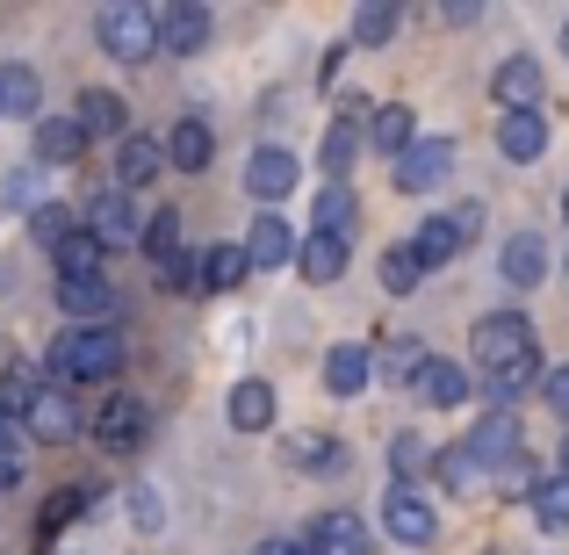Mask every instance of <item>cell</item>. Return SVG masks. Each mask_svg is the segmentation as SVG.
I'll return each mask as SVG.
<instances>
[{
	"instance_id": "11",
	"label": "cell",
	"mask_w": 569,
	"mask_h": 555,
	"mask_svg": "<svg viewBox=\"0 0 569 555\" xmlns=\"http://www.w3.org/2000/svg\"><path fill=\"white\" fill-rule=\"evenodd\" d=\"M58 310H66L72 325H109L116 310H123V296H116V281L87 275V281H58Z\"/></svg>"
},
{
	"instance_id": "18",
	"label": "cell",
	"mask_w": 569,
	"mask_h": 555,
	"mask_svg": "<svg viewBox=\"0 0 569 555\" xmlns=\"http://www.w3.org/2000/svg\"><path fill=\"white\" fill-rule=\"evenodd\" d=\"M246 188H252V195H260V202H267V209H274V202H281V195H289V188H296V159H289V152H281V145H260V152H252V159H246Z\"/></svg>"
},
{
	"instance_id": "51",
	"label": "cell",
	"mask_w": 569,
	"mask_h": 555,
	"mask_svg": "<svg viewBox=\"0 0 569 555\" xmlns=\"http://www.w3.org/2000/svg\"><path fill=\"white\" fill-rule=\"evenodd\" d=\"M562 51H569V22H562Z\"/></svg>"
},
{
	"instance_id": "29",
	"label": "cell",
	"mask_w": 569,
	"mask_h": 555,
	"mask_svg": "<svg viewBox=\"0 0 569 555\" xmlns=\"http://www.w3.org/2000/svg\"><path fill=\"white\" fill-rule=\"evenodd\" d=\"M101 260H109V246H101V238L80 224V231L58 246V281H87V275H101Z\"/></svg>"
},
{
	"instance_id": "21",
	"label": "cell",
	"mask_w": 569,
	"mask_h": 555,
	"mask_svg": "<svg viewBox=\"0 0 569 555\" xmlns=\"http://www.w3.org/2000/svg\"><path fill=\"white\" fill-rule=\"evenodd\" d=\"M368 145H376V152H389V167H397V159L418 145L411 109H403V101H389V109H368Z\"/></svg>"
},
{
	"instance_id": "26",
	"label": "cell",
	"mask_w": 569,
	"mask_h": 555,
	"mask_svg": "<svg viewBox=\"0 0 569 555\" xmlns=\"http://www.w3.org/2000/svg\"><path fill=\"white\" fill-rule=\"evenodd\" d=\"M223 412H231L238 433H267V426H274V389H267L260 375H246V383L231 389V404H223Z\"/></svg>"
},
{
	"instance_id": "23",
	"label": "cell",
	"mask_w": 569,
	"mask_h": 555,
	"mask_svg": "<svg viewBox=\"0 0 569 555\" xmlns=\"http://www.w3.org/2000/svg\"><path fill=\"white\" fill-rule=\"evenodd\" d=\"M80 152H87L80 116H43V123H37V159H43V167H72Z\"/></svg>"
},
{
	"instance_id": "33",
	"label": "cell",
	"mask_w": 569,
	"mask_h": 555,
	"mask_svg": "<svg viewBox=\"0 0 569 555\" xmlns=\"http://www.w3.org/2000/svg\"><path fill=\"white\" fill-rule=\"evenodd\" d=\"M432 462H440V447H426V440H418V433H397V440H389V476H397L403 490H411L418 476L432 469Z\"/></svg>"
},
{
	"instance_id": "32",
	"label": "cell",
	"mask_w": 569,
	"mask_h": 555,
	"mask_svg": "<svg viewBox=\"0 0 569 555\" xmlns=\"http://www.w3.org/2000/svg\"><path fill=\"white\" fill-rule=\"evenodd\" d=\"M43 397V383H37V368L29 361H8L0 368V418H29V404Z\"/></svg>"
},
{
	"instance_id": "43",
	"label": "cell",
	"mask_w": 569,
	"mask_h": 555,
	"mask_svg": "<svg viewBox=\"0 0 569 555\" xmlns=\"http://www.w3.org/2000/svg\"><path fill=\"white\" fill-rule=\"evenodd\" d=\"M29 231H37V238H43V246H51V252H58V246H66V238H72V231H80V224H72V209H58V202H43V209H37V217H29Z\"/></svg>"
},
{
	"instance_id": "17",
	"label": "cell",
	"mask_w": 569,
	"mask_h": 555,
	"mask_svg": "<svg viewBox=\"0 0 569 555\" xmlns=\"http://www.w3.org/2000/svg\"><path fill=\"white\" fill-rule=\"evenodd\" d=\"M246 260H252V267H281V260H296V231H289V217H281V209H260V217H252V231H246Z\"/></svg>"
},
{
	"instance_id": "38",
	"label": "cell",
	"mask_w": 569,
	"mask_h": 555,
	"mask_svg": "<svg viewBox=\"0 0 569 555\" xmlns=\"http://www.w3.org/2000/svg\"><path fill=\"white\" fill-rule=\"evenodd\" d=\"M418 275H426V260H418V246H389L382 252V289L389 296H411Z\"/></svg>"
},
{
	"instance_id": "37",
	"label": "cell",
	"mask_w": 569,
	"mask_h": 555,
	"mask_svg": "<svg viewBox=\"0 0 569 555\" xmlns=\"http://www.w3.org/2000/svg\"><path fill=\"white\" fill-rule=\"evenodd\" d=\"M397 22H403L397 0H368V8L353 14V43H389V37H397Z\"/></svg>"
},
{
	"instance_id": "25",
	"label": "cell",
	"mask_w": 569,
	"mask_h": 555,
	"mask_svg": "<svg viewBox=\"0 0 569 555\" xmlns=\"http://www.w3.org/2000/svg\"><path fill=\"white\" fill-rule=\"evenodd\" d=\"M368 375H376V354L368 347H332L325 354V389H332V397H361Z\"/></svg>"
},
{
	"instance_id": "3",
	"label": "cell",
	"mask_w": 569,
	"mask_h": 555,
	"mask_svg": "<svg viewBox=\"0 0 569 555\" xmlns=\"http://www.w3.org/2000/svg\"><path fill=\"white\" fill-rule=\"evenodd\" d=\"M94 37L116 66H144V58L159 51V14L144 8V0H116V8L94 14Z\"/></svg>"
},
{
	"instance_id": "36",
	"label": "cell",
	"mask_w": 569,
	"mask_h": 555,
	"mask_svg": "<svg viewBox=\"0 0 569 555\" xmlns=\"http://www.w3.org/2000/svg\"><path fill=\"white\" fill-rule=\"evenodd\" d=\"M37 101H43V80H37L29 66H8V72H0V109L37 116Z\"/></svg>"
},
{
	"instance_id": "14",
	"label": "cell",
	"mask_w": 569,
	"mask_h": 555,
	"mask_svg": "<svg viewBox=\"0 0 569 555\" xmlns=\"http://www.w3.org/2000/svg\"><path fill=\"white\" fill-rule=\"evenodd\" d=\"M498 152L512 159V167H533V159L548 152V116L541 109H512L498 123Z\"/></svg>"
},
{
	"instance_id": "46",
	"label": "cell",
	"mask_w": 569,
	"mask_h": 555,
	"mask_svg": "<svg viewBox=\"0 0 569 555\" xmlns=\"http://www.w3.org/2000/svg\"><path fill=\"white\" fill-rule=\"evenodd\" d=\"M541 389H548V404H556V418H569V368H548Z\"/></svg>"
},
{
	"instance_id": "15",
	"label": "cell",
	"mask_w": 569,
	"mask_h": 555,
	"mask_svg": "<svg viewBox=\"0 0 569 555\" xmlns=\"http://www.w3.org/2000/svg\"><path fill=\"white\" fill-rule=\"evenodd\" d=\"M541 66H533V58H505L498 72H490V95H498V109L512 116V109H541Z\"/></svg>"
},
{
	"instance_id": "7",
	"label": "cell",
	"mask_w": 569,
	"mask_h": 555,
	"mask_svg": "<svg viewBox=\"0 0 569 555\" xmlns=\"http://www.w3.org/2000/svg\"><path fill=\"white\" fill-rule=\"evenodd\" d=\"M361 138H368V101H347V109L332 116V130H325V174H332V188H347L353 159H361Z\"/></svg>"
},
{
	"instance_id": "31",
	"label": "cell",
	"mask_w": 569,
	"mask_h": 555,
	"mask_svg": "<svg viewBox=\"0 0 569 555\" xmlns=\"http://www.w3.org/2000/svg\"><path fill=\"white\" fill-rule=\"evenodd\" d=\"M289 462H296V469H310V476H339V469H347V447L325 440V433H296Z\"/></svg>"
},
{
	"instance_id": "12",
	"label": "cell",
	"mask_w": 569,
	"mask_h": 555,
	"mask_svg": "<svg viewBox=\"0 0 569 555\" xmlns=\"http://www.w3.org/2000/svg\"><path fill=\"white\" fill-rule=\"evenodd\" d=\"M22 426H29V433H37V440H43V447H66V440H72V433H80V426H87V418H80V404H72V389H43V397H37V404H29V418H22Z\"/></svg>"
},
{
	"instance_id": "39",
	"label": "cell",
	"mask_w": 569,
	"mask_h": 555,
	"mask_svg": "<svg viewBox=\"0 0 569 555\" xmlns=\"http://www.w3.org/2000/svg\"><path fill=\"white\" fill-rule=\"evenodd\" d=\"M144 252H152L159 267L173 260V252H181V209H159V217H144V238H138Z\"/></svg>"
},
{
	"instance_id": "5",
	"label": "cell",
	"mask_w": 569,
	"mask_h": 555,
	"mask_svg": "<svg viewBox=\"0 0 569 555\" xmlns=\"http://www.w3.org/2000/svg\"><path fill=\"white\" fill-rule=\"evenodd\" d=\"M461 447H469V462L490 476V484H498V469H512V462L527 455V447H519V418H512V412H483V418H476V433H469Z\"/></svg>"
},
{
	"instance_id": "48",
	"label": "cell",
	"mask_w": 569,
	"mask_h": 555,
	"mask_svg": "<svg viewBox=\"0 0 569 555\" xmlns=\"http://www.w3.org/2000/svg\"><path fill=\"white\" fill-rule=\"evenodd\" d=\"M252 555H303V548H296V542H260Z\"/></svg>"
},
{
	"instance_id": "9",
	"label": "cell",
	"mask_w": 569,
	"mask_h": 555,
	"mask_svg": "<svg viewBox=\"0 0 569 555\" xmlns=\"http://www.w3.org/2000/svg\"><path fill=\"white\" fill-rule=\"evenodd\" d=\"M447 167H455V145H447V138H418L411 152L389 167V181H397L403 195H426V188H440V181H447Z\"/></svg>"
},
{
	"instance_id": "16",
	"label": "cell",
	"mask_w": 569,
	"mask_h": 555,
	"mask_svg": "<svg viewBox=\"0 0 569 555\" xmlns=\"http://www.w3.org/2000/svg\"><path fill=\"white\" fill-rule=\"evenodd\" d=\"M159 167H167V145H159V138H123V145H116V188H123V195L152 188Z\"/></svg>"
},
{
	"instance_id": "42",
	"label": "cell",
	"mask_w": 569,
	"mask_h": 555,
	"mask_svg": "<svg viewBox=\"0 0 569 555\" xmlns=\"http://www.w3.org/2000/svg\"><path fill=\"white\" fill-rule=\"evenodd\" d=\"M87 498H94V490H51V498H43V534L72 527V519L87 513Z\"/></svg>"
},
{
	"instance_id": "50",
	"label": "cell",
	"mask_w": 569,
	"mask_h": 555,
	"mask_svg": "<svg viewBox=\"0 0 569 555\" xmlns=\"http://www.w3.org/2000/svg\"><path fill=\"white\" fill-rule=\"evenodd\" d=\"M562 224H569V188H562Z\"/></svg>"
},
{
	"instance_id": "24",
	"label": "cell",
	"mask_w": 569,
	"mask_h": 555,
	"mask_svg": "<svg viewBox=\"0 0 569 555\" xmlns=\"http://www.w3.org/2000/svg\"><path fill=\"white\" fill-rule=\"evenodd\" d=\"M80 130H87V138H130L123 95H109V87H87V95H80Z\"/></svg>"
},
{
	"instance_id": "1",
	"label": "cell",
	"mask_w": 569,
	"mask_h": 555,
	"mask_svg": "<svg viewBox=\"0 0 569 555\" xmlns=\"http://www.w3.org/2000/svg\"><path fill=\"white\" fill-rule=\"evenodd\" d=\"M476 368L490 375V397H498V412H512L519 389L541 383V354H533V325L519 318V310H490L483 325H476Z\"/></svg>"
},
{
	"instance_id": "44",
	"label": "cell",
	"mask_w": 569,
	"mask_h": 555,
	"mask_svg": "<svg viewBox=\"0 0 569 555\" xmlns=\"http://www.w3.org/2000/svg\"><path fill=\"white\" fill-rule=\"evenodd\" d=\"M159 281H167L173 296H188V289H202V252H173L167 267H159Z\"/></svg>"
},
{
	"instance_id": "4",
	"label": "cell",
	"mask_w": 569,
	"mask_h": 555,
	"mask_svg": "<svg viewBox=\"0 0 569 555\" xmlns=\"http://www.w3.org/2000/svg\"><path fill=\"white\" fill-rule=\"evenodd\" d=\"M476 231H483V202H461V209L426 217V231H418L411 246H418V260H426V267H447V260H461V252H469Z\"/></svg>"
},
{
	"instance_id": "52",
	"label": "cell",
	"mask_w": 569,
	"mask_h": 555,
	"mask_svg": "<svg viewBox=\"0 0 569 555\" xmlns=\"http://www.w3.org/2000/svg\"><path fill=\"white\" fill-rule=\"evenodd\" d=\"M303 555H310V548H303Z\"/></svg>"
},
{
	"instance_id": "22",
	"label": "cell",
	"mask_w": 569,
	"mask_h": 555,
	"mask_svg": "<svg viewBox=\"0 0 569 555\" xmlns=\"http://www.w3.org/2000/svg\"><path fill=\"white\" fill-rule=\"evenodd\" d=\"M209 152H217V138H209V123H202V116H181V123L167 130V167L202 174V167H209Z\"/></svg>"
},
{
	"instance_id": "49",
	"label": "cell",
	"mask_w": 569,
	"mask_h": 555,
	"mask_svg": "<svg viewBox=\"0 0 569 555\" xmlns=\"http://www.w3.org/2000/svg\"><path fill=\"white\" fill-rule=\"evenodd\" d=\"M562 476H569V440H562Z\"/></svg>"
},
{
	"instance_id": "34",
	"label": "cell",
	"mask_w": 569,
	"mask_h": 555,
	"mask_svg": "<svg viewBox=\"0 0 569 555\" xmlns=\"http://www.w3.org/2000/svg\"><path fill=\"white\" fill-rule=\"evenodd\" d=\"M533 527L569 534V476H541V484H533Z\"/></svg>"
},
{
	"instance_id": "45",
	"label": "cell",
	"mask_w": 569,
	"mask_h": 555,
	"mask_svg": "<svg viewBox=\"0 0 569 555\" xmlns=\"http://www.w3.org/2000/svg\"><path fill=\"white\" fill-rule=\"evenodd\" d=\"M130 513H138V527H144V534H159V527H167V505H159V490H152V484H138V490H130Z\"/></svg>"
},
{
	"instance_id": "2",
	"label": "cell",
	"mask_w": 569,
	"mask_h": 555,
	"mask_svg": "<svg viewBox=\"0 0 569 555\" xmlns=\"http://www.w3.org/2000/svg\"><path fill=\"white\" fill-rule=\"evenodd\" d=\"M116 368H123V333H116V325H72V333L51 347V383L58 389L109 383Z\"/></svg>"
},
{
	"instance_id": "8",
	"label": "cell",
	"mask_w": 569,
	"mask_h": 555,
	"mask_svg": "<svg viewBox=\"0 0 569 555\" xmlns=\"http://www.w3.org/2000/svg\"><path fill=\"white\" fill-rule=\"evenodd\" d=\"M382 527H389V542H403V548H426L432 534H440V519H432V505L418 498V490L389 484V498H382Z\"/></svg>"
},
{
	"instance_id": "30",
	"label": "cell",
	"mask_w": 569,
	"mask_h": 555,
	"mask_svg": "<svg viewBox=\"0 0 569 555\" xmlns=\"http://www.w3.org/2000/svg\"><path fill=\"white\" fill-rule=\"evenodd\" d=\"M246 275H252L246 246H209V252H202V296H223V289H238Z\"/></svg>"
},
{
	"instance_id": "20",
	"label": "cell",
	"mask_w": 569,
	"mask_h": 555,
	"mask_svg": "<svg viewBox=\"0 0 569 555\" xmlns=\"http://www.w3.org/2000/svg\"><path fill=\"white\" fill-rule=\"evenodd\" d=\"M411 389H418V404H432V412H455V404H469V368L461 361H426Z\"/></svg>"
},
{
	"instance_id": "47",
	"label": "cell",
	"mask_w": 569,
	"mask_h": 555,
	"mask_svg": "<svg viewBox=\"0 0 569 555\" xmlns=\"http://www.w3.org/2000/svg\"><path fill=\"white\" fill-rule=\"evenodd\" d=\"M14 484H22V455H14V447H0V498H8Z\"/></svg>"
},
{
	"instance_id": "28",
	"label": "cell",
	"mask_w": 569,
	"mask_h": 555,
	"mask_svg": "<svg viewBox=\"0 0 569 555\" xmlns=\"http://www.w3.org/2000/svg\"><path fill=\"white\" fill-rule=\"evenodd\" d=\"M310 555H368V527L353 513H325L310 534Z\"/></svg>"
},
{
	"instance_id": "19",
	"label": "cell",
	"mask_w": 569,
	"mask_h": 555,
	"mask_svg": "<svg viewBox=\"0 0 569 555\" xmlns=\"http://www.w3.org/2000/svg\"><path fill=\"white\" fill-rule=\"evenodd\" d=\"M498 275L512 281V289H541V275H548V246L533 231H512L505 238V252H498Z\"/></svg>"
},
{
	"instance_id": "6",
	"label": "cell",
	"mask_w": 569,
	"mask_h": 555,
	"mask_svg": "<svg viewBox=\"0 0 569 555\" xmlns=\"http://www.w3.org/2000/svg\"><path fill=\"white\" fill-rule=\"evenodd\" d=\"M87 231L116 252V246H138V238H144V217H138V202H130L123 188H101L94 202H87Z\"/></svg>"
},
{
	"instance_id": "10",
	"label": "cell",
	"mask_w": 569,
	"mask_h": 555,
	"mask_svg": "<svg viewBox=\"0 0 569 555\" xmlns=\"http://www.w3.org/2000/svg\"><path fill=\"white\" fill-rule=\"evenodd\" d=\"M159 14V51H173V58H188V51H202L209 43V8L202 0H173V8H152Z\"/></svg>"
},
{
	"instance_id": "27",
	"label": "cell",
	"mask_w": 569,
	"mask_h": 555,
	"mask_svg": "<svg viewBox=\"0 0 569 555\" xmlns=\"http://www.w3.org/2000/svg\"><path fill=\"white\" fill-rule=\"evenodd\" d=\"M296 267H303V281H339V275H347V238L310 231L303 246H296Z\"/></svg>"
},
{
	"instance_id": "35",
	"label": "cell",
	"mask_w": 569,
	"mask_h": 555,
	"mask_svg": "<svg viewBox=\"0 0 569 555\" xmlns=\"http://www.w3.org/2000/svg\"><path fill=\"white\" fill-rule=\"evenodd\" d=\"M353 224H361L353 188H332V181H325V195H318V231H325V238H353Z\"/></svg>"
},
{
	"instance_id": "40",
	"label": "cell",
	"mask_w": 569,
	"mask_h": 555,
	"mask_svg": "<svg viewBox=\"0 0 569 555\" xmlns=\"http://www.w3.org/2000/svg\"><path fill=\"white\" fill-rule=\"evenodd\" d=\"M376 368L389 375V383H403V375H411V383H418V368H426V347H418V339H389Z\"/></svg>"
},
{
	"instance_id": "13",
	"label": "cell",
	"mask_w": 569,
	"mask_h": 555,
	"mask_svg": "<svg viewBox=\"0 0 569 555\" xmlns=\"http://www.w3.org/2000/svg\"><path fill=\"white\" fill-rule=\"evenodd\" d=\"M144 433H152V412H144L138 397H101V412H94V440L101 447H138Z\"/></svg>"
},
{
	"instance_id": "41",
	"label": "cell",
	"mask_w": 569,
	"mask_h": 555,
	"mask_svg": "<svg viewBox=\"0 0 569 555\" xmlns=\"http://www.w3.org/2000/svg\"><path fill=\"white\" fill-rule=\"evenodd\" d=\"M432 476H440L447 490H476V484H483V469L469 462V447H447V455L432 462Z\"/></svg>"
}]
</instances>
